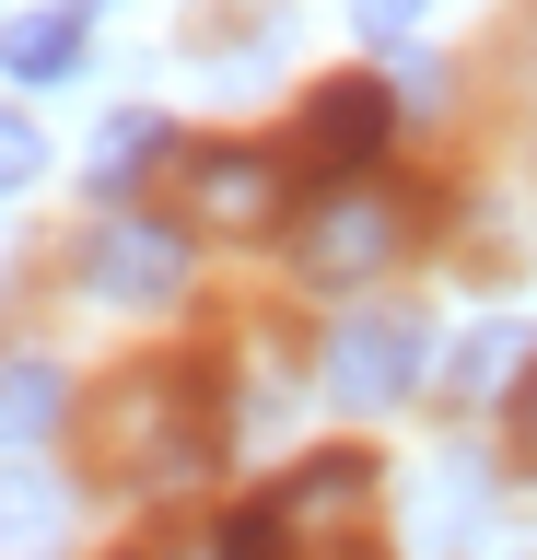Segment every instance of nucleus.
Masks as SVG:
<instances>
[{
	"label": "nucleus",
	"instance_id": "8",
	"mask_svg": "<svg viewBox=\"0 0 537 560\" xmlns=\"http://www.w3.org/2000/svg\"><path fill=\"white\" fill-rule=\"evenodd\" d=\"M59 362H0V455L12 444H36V432H59Z\"/></svg>",
	"mask_w": 537,
	"mask_h": 560
},
{
	"label": "nucleus",
	"instance_id": "12",
	"mask_svg": "<svg viewBox=\"0 0 537 560\" xmlns=\"http://www.w3.org/2000/svg\"><path fill=\"white\" fill-rule=\"evenodd\" d=\"M36 164H47L36 117H12V105H0V199H12V187H36Z\"/></svg>",
	"mask_w": 537,
	"mask_h": 560
},
{
	"label": "nucleus",
	"instance_id": "2",
	"mask_svg": "<svg viewBox=\"0 0 537 560\" xmlns=\"http://www.w3.org/2000/svg\"><path fill=\"white\" fill-rule=\"evenodd\" d=\"M82 280H94V304H176L187 292V234H164L152 210H106L94 245H82Z\"/></svg>",
	"mask_w": 537,
	"mask_h": 560
},
{
	"label": "nucleus",
	"instance_id": "1",
	"mask_svg": "<svg viewBox=\"0 0 537 560\" xmlns=\"http://www.w3.org/2000/svg\"><path fill=\"white\" fill-rule=\"evenodd\" d=\"M362 490H374V455H316V467H292L281 502H257V514L222 525V549H304L316 525H351Z\"/></svg>",
	"mask_w": 537,
	"mask_h": 560
},
{
	"label": "nucleus",
	"instance_id": "13",
	"mask_svg": "<svg viewBox=\"0 0 537 560\" xmlns=\"http://www.w3.org/2000/svg\"><path fill=\"white\" fill-rule=\"evenodd\" d=\"M351 12H362V35H409L432 0H351Z\"/></svg>",
	"mask_w": 537,
	"mask_h": 560
},
{
	"label": "nucleus",
	"instance_id": "4",
	"mask_svg": "<svg viewBox=\"0 0 537 560\" xmlns=\"http://www.w3.org/2000/svg\"><path fill=\"white\" fill-rule=\"evenodd\" d=\"M397 199H374V187H339V199H316V222H304V269L316 280H374L397 257Z\"/></svg>",
	"mask_w": 537,
	"mask_h": 560
},
{
	"label": "nucleus",
	"instance_id": "6",
	"mask_svg": "<svg viewBox=\"0 0 537 560\" xmlns=\"http://www.w3.org/2000/svg\"><path fill=\"white\" fill-rule=\"evenodd\" d=\"M0 70H24V82L82 70V12L71 0H59V12H12V24H0Z\"/></svg>",
	"mask_w": 537,
	"mask_h": 560
},
{
	"label": "nucleus",
	"instance_id": "9",
	"mask_svg": "<svg viewBox=\"0 0 537 560\" xmlns=\"http://www.w3.org/2000/svg\"><path fill=\"white\" fill-rule=\"evenodd\" d=\"M59 537V490L47 479H0V549H47Z\"/></svg>",
	"mask_w": 537,
	"mask_h": 560
},
{
	"label": "nucleus",
	"instance_id": "3",
	"mask_svg": "<svg viewBox=\"0 0 537 560\" xmlns=\"http://www.w3.org/2000/svg\"><path fill=\"white\" fill-rule=\"evenodd\" d=\"M421 327L409 315H339L327 327V397H351V409H397L409 385H421Z\"/></svg>",
	"mask_w": 537,
	"mask_h": 560
},
{
	"label": "nucleus",
	"instance_id": "11",
	"mask_svg": "<svg viewBox=\"0 0 537 560\" xmlns=\"http://www.w3.org/2000/svg\"><path fill=\"white\" fill-rule=\"evenodd\" d=\"M502 374H514V327H479V339H467V362H456V397H491Z\"/></svg>",
	"mask_w": 537,
	"mask_h": 560
},
{
	"label": "nucleus",
	"instance_id": "7",
	"mask_svg": "<svg viewBox=\"0 0 537 560\" xmlns=\"http://www.w3.org/2000/svg\"><path fill=\"white\" fill-rule=\"evenodd\" d=\"M199 210L211 222H269L281 210V175L257 164V152H199Z\"/></svg>",
	"mask_w": 537,
	"mask_h": 560
},
{
	"label": "nucleus",
	"instance_id": "5",
	"mask_svg": "<svg viewBox=\"0 0 537 560\" xmlns=\"http://www.w3.org/2000/svg\"><path fill=\"white\" fill-rule=\"evenodd\" d=\"M386 129H397L386 82H316V94H304V152H316L327 175L374 164V152H386Z\"/></svg>",
	"mask_w": 537,
	"mask_h": 560
},
{
	"label": "nucleus",
	"instance_id": "10",
	"mask_svg": "<svg viewBox=\"0 0 537 560\" xmlns=\"http://www.w3.org/2000/svg\"><path fill=\"white\" fill-rule=\"evenodd\" d=\"M152 152H164V117H117V129L94 140V187H129Z\"/></svg>",
	"mask_w": 537,
	"mask_h": 560
},
{
	"label": "nucleus",
	"instance_id": "14",
	"mask_svg": "<svg viewBox=\"0 0 537 560\" xmlns=\"http://www.w3.org/2000/svg\"><path fill=\"white\" fill-rule=\"evenodd\" d=\"M514 455L537 467V362H526V385H514Z\"/></svg>",
	"mask_w": 537,
	"mask_h": 560
}]
</instances>
